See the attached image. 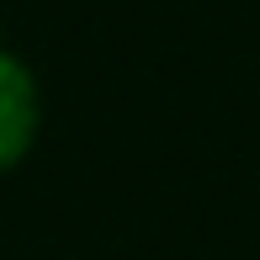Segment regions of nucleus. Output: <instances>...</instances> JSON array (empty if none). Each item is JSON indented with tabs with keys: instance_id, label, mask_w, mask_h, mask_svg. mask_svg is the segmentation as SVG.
<instances>
[{
	"instance_id": "nucleus-1",
	"label": "nucleus",
	"mask_w": 260,
	"mask_h": 260,
	"mask_svg": "<svg viewBox=\"0 0 260 260\" xmlns=\"http://www.w3.org/2000/svg\"><path fill=\"white\" fill-rule=\"evenodd\" d=\"M38 122H43L38 80L0 38V175L27 159V149L38 144Z\"/></svg>"
}]
</instances>
